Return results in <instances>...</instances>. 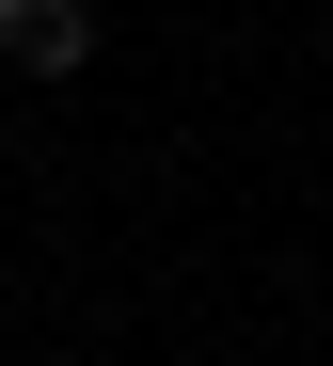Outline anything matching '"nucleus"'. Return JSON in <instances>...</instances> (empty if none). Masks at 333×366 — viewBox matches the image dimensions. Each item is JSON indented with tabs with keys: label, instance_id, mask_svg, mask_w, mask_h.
I'll return each mask as SVG.
<instances>
[{
	"label": "nucleus",
	"instance_id": "1",
	"mask_svg": "<svg viewBox=\"0 0 333 366\" xmlns=\"http://www.w3.org/2000/svg\"><path fill=\"white\" fill-rule=\"evenodd\" d=\"M0 48H16L32 80H80V48H96V0H0Z\"/></svg>",
	"mask_w": 333,
	"mask_h": 366
}]
</instances>
